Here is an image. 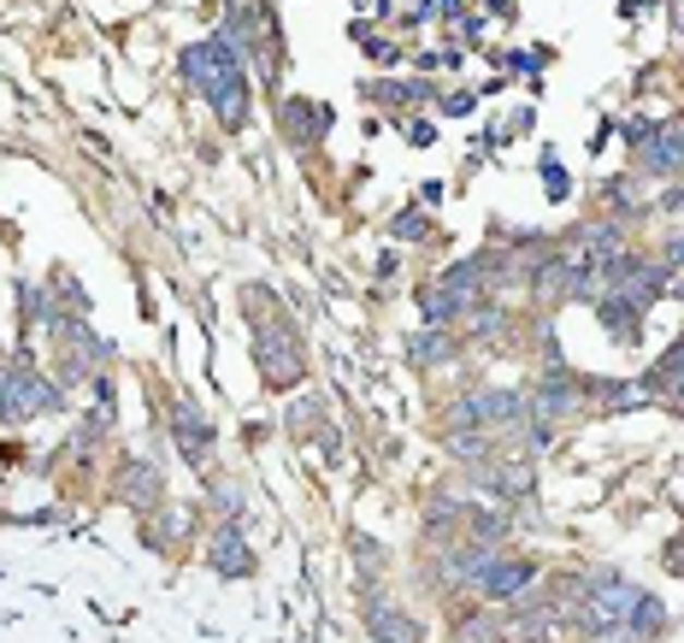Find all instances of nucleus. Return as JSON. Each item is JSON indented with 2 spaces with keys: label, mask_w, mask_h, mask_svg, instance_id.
I'll list each match as a JSON object with an SVG mask.
<instances>
[{
  "label": "nucleus",
  "mask_w": 684,
  "mask_h": 643,
  "mask_svg": "<svg viewBox=\"0 0 684 643\" xmlns=\"http://www.w3.org/2000/svg\"><path fill=\"white\" fill-rule=\"evenodd\" d=\"M637 603H644V591L637 584H625L620 573H590L585 579V591H578V626L585 632H625L632 626V614Z\"/></svg>",
  "instance_id": "nucleus-2"
},
{
  "label": "nucleus",
  "mask_w": 684,
  "mask_h": 643,
  "mask_svg": "<svg viewBox=\"0 0 684 643\" xmlns=\"http://www.w3.org/2000/svg\"><path fill=\"white\" fill-rule=\"evenodd\" d=\"M183 78L195 83V95L218 112V124H225V130L249 124V78H242V66H237V53H230L225 36L189 41V48H183Z\"/></svg>",
  "instance_id": "nucleus-1"
},
{
  "label": "nucleus",
  "mask_w": 684,
  "mask_h": 643,
  "mask_svg": "<svg viewBox=\"0 0 684 643\" xmlns=\"http://www.w3.org/2000/svg\"><path fill=\"white\" fill-rule=\"evenodd\" d=\"M655 390H684V337L667 348L661 360H655V372H649V396Z\"/></svg>",
  "instance_id": "nucleus-16"
},
{
  "label": "nucleus",
  "mask_w": 684,
  "mask_h": 643,
  "mask_svg": "<svg viewBox=\"0 0 684 643\" xmlns=\"http://www.w3.org/2000/svg\"><path fill=\"white\" fill-rule=\"evenodd\" d=\"M284 124H289V142H319L331 130V112L313 107V100H284Z\"/></svg>",
  "instance_id": "nucleus-13"
},
{
  "label": "nucleus",
  "mask_w": 684,
  "mask_h": 643,
  "mask_svg": "<svg viewBox=\"0 0 684 643\" xmlns=\"http://www.w3.org/2000/svg\"><path fill=\"white\" fill-rule=\"evenodd\" d=\"M407 142H419V148H431V142H436V130H431L425 119H413V130H407Z\"/></svg>",
  "instance_id": "nucleus-23"
},
{
  "label": "nucleus",
  "mask_w": 684,
  "mask_h": 643,
  "mask_svg": "<svg viewBox=\"0 0 684 643\" xmlns=\"http://www.w3.org/2000/svg\"><path fill=\"white\" fill-rule=\"evenodd\" d=\"M460 7H467V0H443V12H460Z\"/></svg>",
  "instance_id": "nucleus-27"
},
{
  "label": "nucleus",
  "mask_w": 684,
  "mask_h": 643,
  "mask_svg": "<svg viewBox=\"0 0 684 643\" xmlns=\"http://www.w3.org/2000/svg\"><path fill=\"white\" fill-rule=\"evenodd\" d=\"M171 431H178V449H183L189 466H201V461L213 455V426H207V414H201V407L189 402V396L171 407Z\"/></svg>",
  "instance_id": "nucleus-8"
},
{
  "label": "nucleus",
  "mask_w": 684,
  "mask_h": 643,
  "mask_svg": "<svg viewBox=\"0 0 684 643\" xmlns=\"http://www.w3.org/2000/svg\"><path fill=\"white\" fill-rule=\"evenodd\" d=\"M124 496H136L142 508H154V496H159V473L148 461H130V473H124Z\"/></svg>",
  "instance_id": "nucleus-18"
},
{
  "label": "nucleus",
  "mask_w": 684,
  "mask_h": 643,
  "mask_svg": "<svg viewBox=\"0 0 684 643\" xmlns=\"http://www.w3.org/2000/svg\"><path fill=\"white\" fill-rule=\"evenodd\" d=\"M608 207H632V183L614 178V189H608Z\"/></svg>",
  "instance_id": "nucleus-22"
},
{
  "label": "nucleus",
  "mask_w": 684,
  "mask_h": 643,
  "mask_svg": "<svg viewBox=\"0 0 684 643\" xmlns=\"http://www.w3.org/2000/svg\"><path fill=\"white\" fill-rule=\"evenodd\" d=\"M48 407H60V390H53L36 367L19 360V367L0 372V419H7V426H24V419L48 414Z\"/></svg>",
  "instance_id": "nucleus-4"
},
{
  "label": "nucleus",
  "mask_w": 684,
  "mask_h": 643,
  "mask_svg": "<svg viewBox=\"0 0 684 643\" xmlns=\"http://www.w3.org/2000/svg\"><path fill=\"white\" fill-rule=\"evenodd\" d=\"M254 360H260V378H266L272 390L301 384V343H296V325H284L278 313L260 319V325H254Z\"/></svg>",
  "instance_id": "nucleus-3"
},
{
  "label": "nucleus",
  "mask_w": 684,
  "mask_h": 643,
  "mask_svg": "<svg viewBox=\"0 0 684 643\" xmlns=\"http://www.w3.org/2000/svg\"><path fill=\"white\" fill-rule=\"evenodd\" d=\"M413 360H448V337H443V325L425 331V337H413Z\"/></svg>",
  "instance_id": "nucleus-20"
},
{
  "label": "nucleus",
  "mask_w": 684,
  "mask_h": 643,
  "mask_svg": "<svg viewBox=\"0 0 684 643\" xmlns=\"http://www.w3.org/2000/svg\"><path fill=\"white\" fill-rule=\"evenodd\" d=\"M389 230H396L401 242H419V237H425V213H401V218H396V225H389Z\"/></svg>",
  "instance_id": "nucleus-21"
},
{
  "label": "nucleus",
  "mask_w": 684,
  "mask_h": 643,
  "mask_svg": "<svg viewBox=\"0 0 684 643\" xmlns=\"http://www.w3.org/2000/svg\"><path fill=\"white\" fill-rule=\"evenodd\" d=\"M644 166L649 171H679L684 166V130H667L661 142H644Z\"/></svg>",
  "instance_id": "nucleus-14"
},
{
  "label": "nucleus",
  "mask_w": 684,
  "mask_h": 643,
  "mask_svg": "<svg viewBox=\"0 0 684 643\" xmlns=\"http://www.w3.org/2000/svg\"><path fill=\"white\" fill-rule=\"evenodd\" d=\"M667 626V608L655 603V596L644 591V603H637V614H632V626H625V638H655Z\"/></svg>",
  "instance_id": "nucleus-19"
},
{
  "label": "nucleus",
  "mask_w": 684,
  "mask_h": 643,
  "mask_svg": "<svg viewBox=\"0 0 684 643\" xmlns=\"http://www.w3.org/2000/svg\"><path fill=\"white\" fill-rule=\"evenodd\" d=\"M531 579H537V561H507V555H496L490 573L478 579V591H484V603H514L519 591H531Z\"/></svg>",
  "instance_id": "nucleus-9"
},
{
  "label": "nucleus",
  "mask_w": 684,
  "mask_h": 643,
  "mask_svg": "<svg viewBox=\"0 0 684 643\" xmlns=\"http://www.w3.org/2000/svg\"><path fill=\"white\" fill-rule=\"evenodd\" d=\"M661 207H667V213H684V183H679V189H667V195H661Z\"/></svg>",
  "instance_id": "nucleus-25"
},
{
  "label": "nucleus",
  "mask_w": 684,
  "mask_h": 643,
  "mask_svg": "<svg viewBox=\"0 0 684 643\" xmlns=\"http://www.w3.org/2000/svg\"><path fill=\"white\" fill-rule=\"evenodd\" d=\"M573 407H578V378L549 372L543 384H531V414H537V419H566Z\"/></svg>",
  "instance_id": "nucleus-10"
},
{
  "label": "nucleus",
  "mask_w": 684,
  "mask_h": 643,
  "mask_svg": "<svg viewBox=\"0 0 684 643\" xmlns=\"http://www.w3.org/2000/svg\"><path fill=\"white\" fill-rule=\"evenodd\" d=\"M213 573H225V579H242V573H249V567H254V555H249V544H242V532H237V525H225V532H218L213 537Z\"/></svg>",
  "instance_id": "nucleus-12"
},
{
  "label": "nucleus",
  "mask_w": 684,
  "mask_h": 643,
  "mask_svg": "<svg viewBox=\"0 0 684 643\" xmlns=\"http://www.w3.org/2000/svg\"><path fill=\"white\" fill-rule=\"evenodd\" d=\"M519 419H526V396H514V390H478L448 407V431H502Z\"/></svg>",
  "instance_id": "nucleus-6"
},
{
  "label": "nucleus",
  "mask_w": 684,
  "mask_h": 643,
  "mask_svg": "<svg viewBox=\"0 0 684 643\" xmlns=\"http://www.w3.org/2000/svg\"><path fill=\"white\" fill-rule=\"evenodd\" d=\"M472 537H478V544H490V549H496L502 544V537L507 532H514V520H507V514H496V508H472Z\"/></svg>",
  "instance_id": "nucleus-17"
},
{
  "label": "nucleus",
  "mask_w": 684,
  "mask_h": 643,
  "mask_svg": "<svg viewBox=\"0 0 684 643\" xmlns=\"http://www.w3.org/2000/svg\"><path fill=\"white\" fill-rule=\"evenodd\" d=\"M490 561H496V549L478 544V537H472V544H448V549H436L431 579L443 584V591H467V584L478 591V579L490 573Z\"/></svg>",
  "instance_id": "nucleus-7"
},
{
  "label": "nucleus",
  "mask_w": 684,
  "mask_h": 643,
  "mask_svg": "<svg viewBox=\"0 0 684 643\" xmlns=\"http://www.w3.org/2000/svg\"><path fill=\"white\" fill-rule=\"evenodd\" d=\"M225 41H230V53L237 48H249L260 53V66L266 71H278V24H272V12L260 7V0H230V19H225Z\"/></svg>",
  "instance_id": "nucleus-5"
},
{
  "label": "nucleus",
  "mask_w": 684,
  "mask_h": 643,
  "mask_svg": "<svg viewBox=\"0 0 684 643\" xmlns=\"http://www.w3.org/2000/svg\"><path fill=\"white\" fill-rule=\"evenodd\" d=\"M419 307H425V319H431V325H448V319H460V313H467V296H455V289H443V284H436V289H425V296H419Z\"/></svg>",
  "instance_id": "nucleus-15"
},
{
  "label": "nucleus",
  "mask_w": 684,
  "mask_h": 643,
  "mask_svg": "<svg viewBox=\"0 0 684 643\" xmlns=\"http://www.w3.org/2000/svg\"><path fill=\"white\" fill-rule=\"evenodd\" d=\"M625 142H637V148H644V142H649V119H632V124H625Z\"/></svg>",
  "instance_id": "nucleus-24"
},
{
  "label": "nucleus",
  "mask_w": 684,
  "mask_h": 643,
  "mask_svg": "<svg viewBox=\"0 0 684 643\" xmlns=\"http://www.w3.org/2000/svg\"><path fill=\"white\" fill-rule=\"evenodd\" d=\"M367 626H372V638H377V643H419V638H425L413 614H401L396 603H377V596L367 603Z\"/></svg>",
  "instance_id": "nucleus-11"
},
{
  "label": "nucleus",
  "mask_w": 684,
  "mask_h": 643,
  "mask_svg": "<svg viewBox=\"0 0 684 643\" xmlns=\"http://www.w3.org/2000/svg\"><path fill=\"white\" fill-rule=\"evenodd\" d=\"M549 195L566 201V178H561V166H549Z\"/></svg>",
  "instance_id": "nucleus-26"
}]
</instances>
